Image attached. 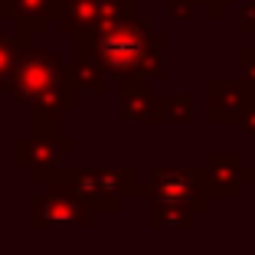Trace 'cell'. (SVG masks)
Returning a JSON list of instances; mask_svg holds the SVG:
<instances>
[{
	"instance_id": "cell-1",
	"label": "cell",
	"mask_w": 255,
	"mask_h": 255,
	"mask_svg": "<svg viewBox=\"0 0 255 255\" xmlns=\"http://www.w3.org/2000/svg\"><path fill=\"white\" fill-rule=\"evenodd\" d=\"M75 56H89L108 82H131V79H164V33H154L147 20H134L105 33L75 39Z\"/></svg>"
},
{
	"instance_id": "cell-2",
	"label": "cell",
	"mask_w": 255,
	"mask_h": 255,
	"mask_svg": "<svg viewBox=\"0 0 255 255\" xmlns=\"http://www.w3.org/2000/svg\"><path fill=\"white\" fill-rule=\"evenodd\" d=\"M7 92L16 105L33 108H56V112H69L75 105V85L69 79V66L62 62L59 53L49 49H23L16 69L7 82Z\"/></svg>"
},
{
	"instance_id": "cell-3",
	"label": "cell",
	"mask_w": 255,
	"mask_h": 255,
	"mask_svg": "<svg viewBox=\"0 0 255 255\" xmlns=\"http://www.w3.org/2000/svg\"><path fill=\"white\" fill-rule=\"evenodd\" d=\"M144 200L147 203H173L187 206L196 216L210 213V187L203 167H154L144 180Z\"/></svg>"
},
{
	"instance_id": "cell-4",
	"label": "cell",
	"mask_w": 255,
	"mask_h": 255,
	"mask_svg": "<svg viewBox=\"0 0 255 255\" xmlns=\"http://www.w3.org/2000/svg\"><path fill=\"white\" fill-rule=\"evenodd\" d=\"M137 0H62L59 33L66 36H92L125 23H134Z\"/></svg>"
},
{
	"instance_id": "cell-5",
	"label": "cell",
	"mask_w": 255,
	"mask_h": 255,
	"mask_svg": "<svg viewBox=\"0 0 255 255\" xmlns=\"http://www.w3.org/2000/svg\"><path fill=\"white\" fill-rule=\"evenodd\" d=\"M30 226L36 229H89L92 210L75 200L66 187L46 183L43 193L30 200Z\"/></svg>"
},
{
	"instance_id": "cell-6",
	"label": "cell",
	"mask_w": 255,
	"mask_h": 255,
	"mask_svg": "<svg viewBox=\"0 0 255 255\" xmlns=\"http://www.w3.org/2000/svg\"><path fill=\"white\" fill-rule=\"evenodd\" d=\"M210 112L213 125H236L249 108H255V79H210Z\"/></svg>"
},
{
	"instance_id": "cell-7",
	"label": "cell",
	"mask_w": 255,
	"mask_h": 255,
	"mask_svg": "<svg viewBox=\"0 0 255 255\" xmlns=\"http://www.w3.org/2000/svg\"><path fill=\"white\" fill-rule=\"evenodd\" d=\"M118 115L131 125H167V95L154 92L147 79L118 85Z\"/></svg>"
},
{
	"instance_id": "cell-8",
	"label": "cell",
	"mask_w": 255,
	"mask_h": 255,
	"mask_svg": "<svg viewBox=\"0 0 255 255\" xmlns=\"http://www.w3.org/2000/svg\"><path fill=\"white\" fill-rule=\"evenodd\" d=\"M72 147H75V141H69V137H62V141H46V137L26 134L13 144V164L30 173L33 183H46L49 173L59 167V157L69 154Z\"/></svg>"
},
{
	"instance_id": "cell-9",
	"label": "cell",
	"mask_w": 255,
	"mask_h": 255,
	"mask_svg": "<svg viewBox=\"0 0 255 255\" xmlns=\"http://www.w3.org/2000/svg\"><path fill=\"white\" fill-rule=\"evenodd\" d=\"M46 183L66 187L75 200H82L85 206H89L92 216H95V213H118L121 210V203L112 200V196L105 193V187H102V180H98V167H56Z\"/></svg>"
},
{
	"instance_id": "cell-10",
	"label": "cell",
	"mask_w": 255,
	"mask_h": 255,
	"mask_svg": "<svg viewBox=\"0 0 255 255\" xmlns=\"http://www.w3.org/2000/svg\"><path fill=\"white\" fill-rule=\"evenodd\" d=\"M203 173H206V187H210L213 200H236L242 187L255 180V170L242 164L236 150H213L206 157Z\"/></svg>"
},
{
	"instance_id": "cell-11",
	"label": "cell",
	"mask_w": 255,
	"mask_h": 255,
	"mask_svg": "<svg viewBox=\"0 0 255 255\" xmlns=\"http://www.w3.org/2000/svg\"><path fill=\"white\" fill-rule=\"evenodd\" d=\"M33 36H39V33L30 23H16L13 33H3V20H0V92L7 89L10 75H13V69H16V59H20L23 49H30Z\"/></svg>"
},
{
	"instance_id": "cell-12",
	"label": "cell",
	"mask_w": 255,
	"mask_h": 255,
	"mask_svg": "<svg viewBox=\"0 0 255 255\" xmlns=\"http://www.w3.org/2000/svg\"><path fill=\"white\" fill-rule=\"evenodd\" d=\"M62 0H0V20L10 23H49L59 20Z\"/></svg>"
},
{
	"instance_id": "cell-13",
	"label": "cell",
	"mask_w": 255,
	"mask_h": 255,
	"mask_svg": "<svg viewBox=\"0 0 255 255\" xmlns=\"http://www.w3.org/2000/svg\"><path fill=\"white\" fill-rule=\"evenodd\" d=\"M98 180L112 200H144V180L134 167H98Z\"/></svg>"
},
{
	"instance_id": "cell-14",
	"label": "cell",
	"mask_w": 255,
	"mask_h": 255,
	"mask_svg": "<svg viewBox=\"0 0 255 255\" xmlns=\"http://www.w3.org/2000/svg\"><path fill=\"white\" fill-rule=\"evenodd\" d=\"M69 66V79H72L75 92L82 89L89 95H105L108 92V75L89 59V56H75V62H66Z\"/></svg>"
},
{
	"instance_id": "cell-15",
	"label": "cell",
	"mask_w": 255,
	"mask_h": 255,
	"mask_svg": "<svg viewBox=\"0 0 255 255\" xmlns=\"http://www.w3.org/2000/svg\"><path fill=\"white\" fill-rule=\"evenodd\" d=\"M147 223L154 229H193L196 213L187 210V206H173V203H150Z\"/></svg>"
},
{
	"instance_id": "cell-16",
	"label": "cell",
	"mask_w": 255,
	"mask_h": 255,
	"mask_svg": "<svg viewBox=\"0 0 255 255\" xmlns=\"http://www.w3.org/2000/svg\"><path fill=\"white\" fill-rule=\"evenodd\" d=\"M62 115L56 108H33L30 112V134L46 141H62Z\"/></svg>"
},
{
	"instance_id": "cell-17",
	"label": "cell",
	"mask_w": 255,
	"mask_h": 255,
	"mask_svg": "<svg viewBox=\"0 0 255 255\" xmlns=\"http://www.w3.org/2000/svg\"><path fill=\"white\" fill-rule=\"evenodd\" d=\"M196 121V98L190 92L167 95V125H193Z\"/></svg>"
},
{
	"instance_id": "cell-18",
	"label": "cell",
	"mask_w": 255,
	"mask_h": 255,
	"mask_svg": "<svg viewBox=\"0 0 255 255\" xmlns=\"http://www.w3.org/2000/svg\"><path fill=\"white\" fill-rule=\"evenodd\" d=\"M164 7L173 23H180V20H193L200 13V0H164Z\"/></svg>"
},
{
	"instance_id": "cell-19",
	"label": "cell",
	"mask_w": 255,
	"mask_h": 255,
	"mask_svg": "<svg viewBox=\"0 0 255 255\" xmlns=\"http://www.w3.org/2000/svg\"><path fill=\"white\" fill-rule=\"evenodd\" d=\"M200 7H206V16L210 20H223L233 7V0H200Z\"/></svg>"
},
{
	"instance_id": "cell-20",
	"label": "cell",
	"mask_w": 255,
	"mask_h": 255,
	"mask_svg": "<svg viewBox=\"0 0 255 255\" xmlns=\"http://www.w3.org/2000/svg\"><path fill=\"white\" fill-rule=\"evenodd\" d=\"M239 69L246 79H255V46H242L239 49Z\"/></svg>"
},
{
	"instance_id": "cell-21",
	"label": "cell",
	"mask_w": 255,
	"mask_h": 255,
	"mask_svg": "<svg viewBox=\"0 0 255 255\" xmlns=\"http://www.w3.org/2000/svg\"><path fill=\"white\" fill-rule=\"evenodd\" d=\"M239 33H255V3L239 7Z\"/></svg>"
},
{
	"instance_id": "cell-22",
	"label": "cell",
	"mask_w": 255,
	"mask_h": 255,
	"mask_svg": "<svg viewBox=\"0 0 255 255\" xmlns=\"http://www.w3.org/2000/svg\"><path fill=\"white\" fill-rule=\"evenodd\" d=\"M236 128H239L246 137H255V108H249V112L242 115L239 121H236Z\"/></svg>"
}]
</instances>
